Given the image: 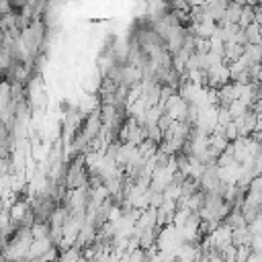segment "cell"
Listing matches in <instances>:
<instances>
[{"label":"cell","mask_w":262,"mask_h":262,"mask_svg":"<svg viewBox=\"0 0 262 262\" xmlns=\"http://www.w3.org/2000/svg\"><path fill=\"white\" fill-rule=\"evenodd\" d=\"M188 102L180 96V94H174L168 102H166V106H164V111H166V115L172 119V121H184L186 123V115H188Z\"/></svg>","instance_id":"cell-1"},{"label":"cell","mask_w":262,"mask_h":262,"mask_svg":"<svg viewBox=\"0 0 262 262\" xmlns=\"http://www.w3.org/2000/svg\"><path fill=\"white\" fill-rule=\"evenodd\" d=\"M244 6H246V4H239V2H227V10H225V16H223V20L219 23V27L237 25V23H239V16H242V12H244Z\"/></svg>","instance_id":"cell-2"},{"label":"cell","mask_w":262,"mask_h":262,"mask_svg":"<svg viewBox=\"0 0 262 262\" xmlns=\"http://www.w3.org/2000/svg\"><path fill=\"white\" fill-rule=\"evenodd\" d=\"M68 219H70V211L63 205H57L53 209L51 217H49V227L51 229H63V225L68 223Z\"/></svg>","instance_id":"cell-3"},{"label":"cell","mask_w":262,"mask_h":262,"mask_svg":"<svg viewBox=\"0 0 262 262\" xmlns=\"http://www.w3.org/2000/svg\"><path fill=\"white\" fill-rule=\"evenodd\" d=\"M223 53H225V63H233V61H237V59L244 57L246 47L244 45H237V43H227Z\"/></svg>","instance_id":"cell-4"},{"label":"cell","mask_w":262,"mask_h":262,"mask_svg":"<svg viewBox=\"0 0 262 262\" xmlns=\"http://www.w3.org/2000/svg\"><path fill=\"white\" fill-rule=\"evenodd\" d=\"M246 31V37H248V43L250 45H260L262 43V27L258 25V23H252L248 29H244Z\"/></svg>","instance_id":"cell-5"},{"label":"cell","mask_w":262,"mask_h":262,"mask_svg":"<svg viewBox=\"0 0 262 262\" xmlns=\"http://www.w3.org/2000/svg\"><path fill=\"white\" fill-rule=\"evenodd\" d=\"M254 20H256L254 4H246V6H244V12H242V16H239V23H237V27H239V29H248V27H250Z\"/></svg>","instance_id":"cell-6"},{"label":"cell","mask_w":262,"mask_h":262,"mask_svg":"<svg viewBox=\"0 0 262 262\" xmlns=\"http://www.w3.org/2000/svg\"><path fill=\"white\" fill-rule=\"evenodd\" d=\"M31 233H33V239H43V237H49L51 227H49L47 221H37V223L31 227Z\"/></svg>","instance_id":"cell-7"},{"label":"cell","mask_w":262,"mask_h":262,"mask_svg":"<svg viewBox=\"0 0 262 262\" xmlns=\"http://www.w3.org/2000/svg\"><path fill=\"white\" fill-rule=\"evenodd\" d=\"M250 113V106L244 102V100H233L231 104H229V115L233 117V119H239V117H246Z\"/></svg>","instance_id":"cell-8"},{"label":"cell","mask_w":262,"mask_h":262,"mask_svg":"<svg viewBox=\"0 0 262 262\" xmlns=\"http://www.w3.org/2000/svg\"><path fill=\"white\" fill-rule=\"evenodd\" d=\"M225 137H227L231 143L239 139V129H237V125H235V123H229V125L225 127Z\"/></svg>","instance_id":"cell-9"},{"label":"cell","mask_w":262,"mask_h":262,"mask_svg":"<svg viewBox=\"0 0 262 262\" xmlns=\"http://www.w3.org/2000/svg\"><path fill=\"white\" fill-rule=\"evenodd\" d=\"M229 123H233V117L229 115V108L219 106V125H221V127H227Z\"/></svg>","instance_id":"cell-10"}]
</instances>
